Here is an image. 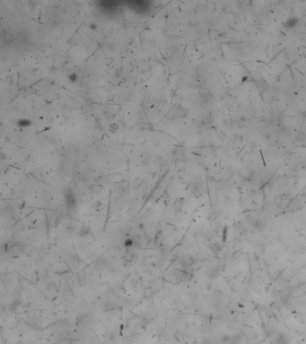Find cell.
Segmentation results:
<instances>
[{"label": "cell", "mask_w": 306, "mask_h": 344, "mask_svg": "<svg viewBox=\"0 0 306 344\" xmlns=\"http://www.w3.org/2000/svg\"><path fill=\"white\" fill-rule=\"evenodd\" d=\"M209 274L211 276V278H216L219 275V270L217 268H213V269H211Z\"/></svg>", "instance_id": "4"}, {"label": "cell", "mask_w": 306, "mask_h": 344, "mask_svg": "<svg viewBox=\"0 0 306 344\" xmlns=\"http://www.w3.org/2000/svg\"><path fill=\"white\" fill-rule=\"evenodd\" d=\"M119 125L117 124V123H115V122L111 123V124L108 126V131L111 134H116L119 131Z\"/></svg>", "instance_id": "2"}, {"label": "cell", "mask_w": 306, "mask_h": 344, "mask_svg": "<svg viewBox=\"0 0 306 344\" xmlns=\"http://www.w3.org/2000/svg\"><path fill=\"white\" fill-rule=\"evenodd\" d=\"M91 27H92V30H95L96 25H95V24H93V23H92V24H91Z\"/></svg>", "instance_id": "6"}, {"label": "cell", "mask_w": 306, "mask_h": 344, "mask_svg": "<svg viewBox=\"0 0 306 344\" xmlns=\"http://www.w3.org/2000/svg\"><path fill=\"white\" fill-rule=\"evenodd\" d=\"M277 344H288V339L284 334H279L276 339Z\"/></svg>", "instance_id": "3"}, {"label": "cell", "mask_w": 306, "mask_h": 344, "mask_svg": "<svg viewBox=\"0 0 306 344\" xmlns=\"http://www.w3.org/2000/svg\"><path fill=\"white\" fill-rule=\"evenodd\" d=\"M298 24V19L295 17H291L287 20L285 23V26L286 28H293Z\"/></svg>", "instance_id": "1"}, {"label": "cell", "mask_w": 306, "mask_h": 344, "mask_svg": "<svg viewBox=\"0 0 306 344\" xmlns=\"http://www.w3.org/2000/svg\"><path fill=\"white\" fill-rule=\"evenodd\" d=\"M77 79H78V76H77L76 73H73L72 75H69V80L71 82H76Z\"/></svg>", "instance_id": "5"}]
</instances>
